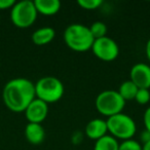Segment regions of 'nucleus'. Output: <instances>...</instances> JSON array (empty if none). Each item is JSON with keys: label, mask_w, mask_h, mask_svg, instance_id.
Masks as SVG:
<instances>
[{"label": "nucleus", "mask_w": 150, "mask_h": 150, "mask_svg": "<svg viewBox=\"0 0 150 150\" xmlns=\"http://www.w3.org/2000/svg\"><path fill=\"white\" fill-rule=\"evenodd\" d=\"M35 98V86L27 78L9 80L2 92L3 102L13 112H24Z\"/></svg>", "instance_id": "nucleus-1"}, {"label": "nucleus", "mask_w": 150, "mask_h": 150, "mask_svg": "<svg viewBox=\"0 0 150 150\" xmlns=\"http://www.w3.org/2000/svg\"><path fill=\"white\" fill-rule=\"evenodd\" d=\"M64 41L74 52H83L92 50L95 38L88 27L82 24H72L64 31Z\"/></svg>", "instance_id": "nucleus-2"}, {"label": "nucleus", "mask_w": 150, "mask_h": 150, "mask_svg": "<svg viewBox=\"0 0 150 150\" xmlns=\"http://www.w3.org/2000/svg\"><path fill=\"white\" fill-rule=\"evenodd\" d=\"M35 96L37 99L48 103H56L62 99L64 95V86L57 77L45 76L35 84Z\"/></svg>", "instance_id": "nucleus-3"}, {"label": "nucleus", "mask_w": 150, "mask_h": 150, "mask_svg": "<svg viewBox=\"0 0 150 150\" xmlns=\"http://www.w3.org/2000/svg\"><path fill=\"white\" fill-rule=\"evenodd\" d=\"M106 122L108 132H110L111 136L115 139H121L123 141L129 140L137 131L135 120L122 112L108 117Z\"/></svg>", "instance_id": "nucleus-4"}, {"label": "nucleus", "mask_w": 150, "mask_h": 150, "mask_svg": "<svg viewBox=\"0 0 150 150\" xmlns=\"http://www.w3.org/2000/svg\"><path fill=\"white\" fill-rule=\"evenodd\" d=\"M95 103L99 113L108 117L121 113L125 105V101L121 98L118 92L113 90H106L100 93Z\"/></svg>", "instance_id": "nucleus-5"}, {"label": "nucleus", "mask_w": 150, "mask_h": 150, "mask_svg": "<svg viewBox=\"0 0 150 150\" xmlns=\"http://www.w3.org/2000/svg\"><path fill=\"white\" fill-rule=\"evenodd\" d=\"M37 15L38 13L34 5V1L23 0L16 2L11 7V20L16 27L25 29L33 25L37 19Z\"/></svg>", "instance_id": "nucleus-6"}, {"label": "nucleus", "mask_w": 150, "mask_h": 150, "mask_svg": "<svg viewBox=\"0 0 150 150\" xmlns=\"http://www.w3.org/2000/svg\"><path fill=\"white\" fill-rule=\"evenodd\" d=\"M92 50L97 58L105 62L114 61L119 54L118 44L112 38L107 36L95 39Z\"/></svg>", "instance_id": "nucleus-7"}, {"label": "nucleus", "mask_w": 150, "mask_h": 150, "mask_svg": "<svg viewBox=\"0 0 150 150\" xmlns=\"http://www.w3.org/2000/svg\"><path fill=\"white\" fill-rule=\"evenodd\" d=\"M26 118L29 122L32 123H41L46 118L48 113V106L45 102L35 98L25 111Z\"/></svg>", "instance_id": "nucleus-8"}, {"label": "nucleus", "mask_w": 150, "mask_h": 150, "mask_svg": "<svg viewBox=\"0 0 150 150\" xmlns=\"http://www.w3.org/2000/svg\"><path fill=\"white\" fill-rule=\"evenodd\" d=\"M131 81L137 86L138 88H150V66L144 63L135 64L131 69Z\"/></svg>", "instance_id": "nucleus-9"}, {"label": "nucleus", "mask_w": 150, "mask_h": 150, "mask_svg": "<svg viewBox=\"0 0 150 150\" xmlns=\"http://www.w3.org/2000/svg\"><path fill=\"white\" fill-rule=\"evenodd\" d=\"M107 132H108V127H107L106 120L101 118L92 119L86 127V135L95 141L106 136Z\"/></svg>", "instance_id": "nucleus-10"}, {"label": "nucleus", "mask_w": 150, "mask_h": 150, "mask_svg": "<svg viewBox=\"0 0 150 150\" xmlns=\"http://www.w3.org/2000/svg\"><path fill=\"white\" fill-rule=\"evenodd\" d=\"M25 137L27 141L34 145L42 143L45 138V131L41 123L29 122L25 127Z\"/></svg>", "instance_id": "nucleus-11"}, {"label": "nucleus", "mask_w": 150, "mask_h": 150, "mask_svg": "<svg viewBox=\"0 0 150 150\" xmlns=\"http://www.w3.org/2000/svg\"><path fill=\"white\" fill-rule=\"evenodd\" d=\"M34 5L37 13L44 16H54L61 8V2L59 0H35Z\"/></svg>", "instance_id": "nucleus-12"}, {"label": "nucleus", "mask_w": 150, "mask_h": 150, "mask_svg": "<svg viewBox=\"0 0 150 150\" xmlns=\"http://www.w3.org/2000/svg\"><path fill=\"white\" fill-rule=\"evenodd\" d=\"M56 31L52 27H43L37 29L32 34V41L36 45H44L54 40Z\"/></svg>", "instance_id": "nucleus-13"}, {"label": "nucleus", "mask_w": 150, "mask_h": 150, "mask_svg": "<svg viewBox=\"0 0 150 150\" xmlns=\"http://www.w3.org/2000/svg\"><path fill=\"white\" fill-rule=\"evenodd\" d=\"M119 144L117 139L112 136L106 135L95 142L94 150H118Z\"/></svg>", "instance_id": "nucleus-14"}, {"label": "nucleus", "mask_w": 150, "mask_h": 150, "mask_svg": "<svg viewBox=\"0 0 150 150\" xmlns=\"http://www.w3.org/2000/svg\"><path fill=\"white\" fill-rule=\"evenodd\" d=\"M138 90L139 88H137L135 83L131 80H125L119 86V90L117 91L118 94L121 96V98L127 102V101H132L135 99L136 94H137Z\"/></svg>", "instance_id": "nucleus-15"}, {"label": "nucleus", "mask_w": 150, "mask_h": 150, "mask_svg": "<svg viewBox=\"0 0 150 150\" xmlns=\"http://www.w3.org/2000/svg\"><path fill=\"white\" fill-rule=\"evenodd\" d=\"M91 33H92L93 37L95 39H98V38H102L106 36L107 33V26L105 25L103 22H95L91 25V27H88Z\"/></svg>", "instance_id": "nucleus-16"}, {"label": "nucleus", "mask_w": 150, "mask_h": 150, "mask_svg": "<svg viewBox=\"0 0 150 150\" xmlns=\"http://www.w3.org/2000/svg\"><path fill=\"white\" fill-rule=\"evenodd\" d=\"M77 3L81 8L86 11H93V9H97L100 5L103 4V0H78Z\"/></svg>", "instance_id": "nucleus-17"}, {"label": "nucleus", "mask_w": 150, "mask_h": 150, "mask_svg": "<svg viewBox=\"0 0 150 150\" xmlns=\"http://www.w3.org/2000/svg\"><path fill=\"white\" fill-rule=\"evenodd\" d=\"M118 150H142V146L138 141L129 139L119 144Z\"/></svg>", "instance_id": "nucleus-18"}, {"label": "nucleus", "mask_w": 150, "mask_h": 150, "mask_svg": "<svg viewBox=\"0 0 150 150\" xmlns=\"http://www.w3.org/2000/svg\"><path fill=\"white\" fill-rule=\"evenodd\" d=\"M135 100L137 101L139 104L145 105L150 101V92L147 88H139L136 94Z\"/></svg>", "instance_id": "nucleus-19"}, {"label": "nucleus", "mask_w": 150, "mask_h": 150, "mask_svg": "<svg viewBox=\"0 0 150 150\" xmlns=\"http://www.w3.org/2000/svg\"><path fill=\"white\" fill-rule=\"evenodd\" d=\"M15 0H0V11H5L8 9L15 5Z\"/></svg>", "instance_id": "nucleus-20"}, {"label": "nucleus", "mask_w": 150, "mask_h": 150, "mask_svg": "<svg viewBox=\"0 0 150 150\" xmlns=\"http://www.w3.org/2000/svg\"><path fill=\"white\" fill-rule=\"evenodd\" d=\"M143 121H144V125H145V129L150 132V107H148L145 110V112H144Z\"/></svg>", "instance_id": "nucleus-21"}, {"label": "nucleus", "mask_w": 150, "mask_h": 150, "mask_svg": "<svg viewBox=\"0 0 150 150\" xmlns=\"http://www.w3.org/2000/svg\"><path fill=\"white\" fill-rule=\"evenodd\" d=\"M140 140L143 142V144L147 143L148 141H150V132H148L147 129L143 131L140 135Z\"/></svg>", "instance_id": "nucleus-22"}, {"label": "nucleus", "mask_w": 150, "mask_h": 150, "mask_svg": "<svg viewBox=\"0 0 150 150\" xmlns=\"http://www.w3.org/2000/svg\"><path fill=\"white\" fill-rule=\"evenodd\" d=\"M146 56H147L148 60L150 61V38L148 39L147 43H146Z\"/></svg>", "instance_id": "nucleus-23"}, {"label": "nucleus", "mask_w": 150, "mask_h": 150, "mask_svg": "<svg viewBox=\"0 0 150 150\" xmlns=\"http://www.w3.org/2000/svg\"><path fill=\"white\" fill-rule=\"evenodd\" d=\"M142 150H150V141H148L147 143L143 144V146H142Z\"/></svg>", "instance_id": "nucleus-24"}, {"label": "nucleus", "mask_w": 150, "mask_h": 150, "mask_svg": "<svg viewBox=\"0 0 150 150\" xmlns=\"http://www.w3.org/2000/svg\"><path fill=\"white\" fill-rule=\"evenodd\" d=\"M0 22H1V20H0Z\"/></svg>", "instance_id": "nucleus-25"}]
</instances>
